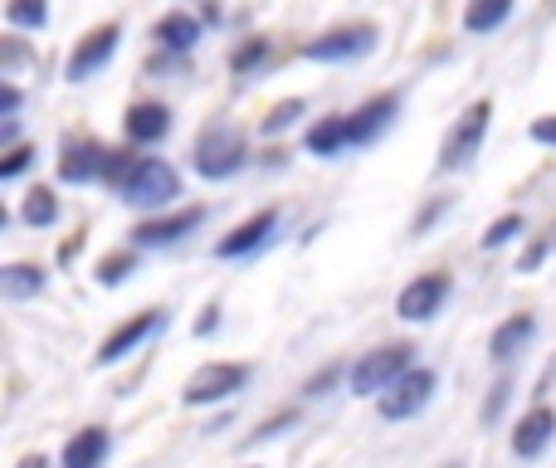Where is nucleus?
Segmentation results:
<instances>
[{
    "instance_id": "31",
    "label": "nucleus",
    "mask_w": 556,
    "mask_h": 468,
    "mask_svg": "<svg viewBox=\"0 0 556 468\" xmlns=\"http://www.w3.org/2000/svg\"><path fill=\"white\" fill-rule=\"evenodd\" d=\"M547 254H552V239H532V249L518 258V274H532V268H538Z\"/></svg>"
},
{
    "instance_id": "23",
    "label": "nucleus",
    "mask_w": 556,
    "mask_h": 468,
    "mask_svg": "<svg viewBox=\"0 0 556 468\" xmlns=\"http://www.w3.org/2000/svg\"><path fill=\"white\" fill-rule=\"evenodd\" d=\"M20 220H25L29 230H49V225L59 220V195L49 191V186H35V191H25V205H20Z\"/></svg>"
},
{
    "instance_id": "37",
    "label": "nucleus",
    "mask_w": 556,
    "mask_h": 468,
    "mask_svg": "<svg viewBox=\"0 0 556 468\" xmlns=\"http://www.w3.org/2000/svg\"><path fill=\"white\" fill-rule=\"evenodd\" d=\"M0 147H5V152L10 147H20V123L15 117H5V127H0Z\"/></svg>"
},
{
    "instance_id": "34",
    "label": "nucleus",
    "mask_w": 556,
    "mask_h": 468,
    "mask_svg": "<svg viewBox=\"0 0 556 468\" xmlns=\"http://www.w3.org/2000/svg\"><path fill=\"white\" fill-rule=\"evenodd\" d=\"M15 113H20V88L5 84L0 88V117H15Z\"/></svg>"
},
{
    "instance_id": "13",
    "label": "nucleus",
    "mask_w": 556,
    "mask_h": 468,
    "mask_svg": "<svg viewBox=\"0 0 556 468\" xmlns=\"http://www.w3.org/2000/svg\"><path fill=\"white\" fill-rule=\"evenodd\" d=\"M395 113H401V98H395V93L366 98L362 107H352V113H346V142H352V147L376 142V137H381L386 127L395 123Z\"/></svg>"
},
{
    "instance_id": "2",
    "label": "nucleus",
    "mask_w": 556,
    "mask_h": 468,
    "mask_svg": "<svg viewBox=\"0 0 556 468\" xmlns=\"http://www.w3.org/2000/svg\"><path fill=\"white\" fill-rule=\"evenodd\" d=\"M176 195H181V176H176V166L162 162V156H142V162L127 172V181L117 186V201L142 211V215L166 211Z\"/></svg>"
},
{
    "instance_id": "30",
    "label": "nucleus",
    "mask_w": 556,
    "mask_h": 468,
    "mask_svg": "<svg viewBox=\"0 0 556 468\" xmlns=\"http://www.w3.org/2000/svg\"><path fill=\"white\" fill-rule=\"evenodd\" d=\"M29 162H35V147H10L5 162H0V181H15V176H25Z\"/></svg>"
},
{
    "instance_id": "12",
    "label": "nucleus",
    "mask_w": 556,
    "mask_h": 468,
    "mask_svg": "<svg viewBox=\"0 0 556 468\" xmlns=\"http://www.w3.org/2000/svg\"><path fill=\"white\" fill-rule=\"evenodd\" d=\"M162 327H166V313H162V307H152V313H137L132 322H123L113 337H108L103 346H98L93 366H117V362H123V356H132L137 346L147 342V337H156V332H162Z\"/></svg>"
},
{
    "instance_id": "7",
    "label": "nucleus",
    "mask_w": 556,
    "mask_h": 468,
    "mask_svg": "<svg viewBox=\"0 0 556 468\" xmlns=\"http://www.w3.org/2000/svg\"><path fill=\"white\" fill-rule=\"evenodd\" d=\"M450 293H454V278L444 274V268L420 274V278H410V283L401 288V298H395V317H401V322H430V317L444 313Z\"/></svg>"
},
{
    "instance_id": "24",
    "label": "nucleus",
    "mask_w": 556,
    "mask_h": 468,
    "mask_svg": "<svg viewBox=\"0 0 556 468\" xmlns=\"http://www.w3.org/2000/svg\"><path fill=\"white\" fill-rule=\"evenodd\" d=\"M269 59H274V45H269V39H264V35H250V39H244V45L230 54V74H235V78H250V74H260Z\"/></svg>"
},
{
    "instance_id": "1",
    "label": "nucleus",
    "mask_w": 556,
    "mask_h": 468,
    "mask_svg": "<svg viewBox=\"0 0 556 468\" xmlns=\"http://www.w3.org/2000/svg\"><path fill=\"white\" fill-rule=\"evenodd\" d=\"M191 166H195L201 181H230V176H240L244 166H250V142H244L240 127L215 123V127H205V132L195 137Z\"/></svg>"
},
{
    "instance_id": "26",
    "label": "nucleus",
    "mask_w": 556,
    "mask_h": 468,
    "mask_svg": "<svg viewBox=\"0 0 556 468\" xmlns=\"http://www.w3.org/2000/svg\"><path fill=\"white\" fill-rule=\"evenodd\" d=\"M307 113V103L303 98H283V103H274L269 113H264V123H260V132L264 137H278V132H288V127L298 123V117Z\"/></svg>"
},
{
    "instance_id": "14",
    "label": "nucleus",
    "mask_w": 556,
    "mask_h": 468,
    "mask_svg": "<svg viewBox=\"0 0 556 468\" xmlns=\"http://www.w3.org/2000/svg\"><path fill=\"white\" fill-rule=\"evenodd\" d=\"M274 235H278V211H260L244 225H235V230L215 244V258H250V254H260Z\"/></svg>"
},
{
    "instance_id": "33",
    "label": "nucleus",
    "mask_w": 556,
    "mask_h": 468,
    "mask_svg": "<svg viewBox=\"0 0 556 468\" xmlns=\"http://www.w3.org/2000/svg\"><path fill=\"white\" fill-rule=\"evenodd\" d=\"M528 132H532V142H542V147H556V113L538 117V123H532Z\"/></svg>"
},
{
    "instance_id": "38",
    "label": "nucleus",
    "mask_w": 556,
    "mask_h": 468,
    "mask_svg": "<svg viewBox=\"0 0 556 468\" xmlns=\"http://www.w3.org/2000/svg\"><path fill=\"white\" fill-rule=\"evenodd\" d=\"M332 376H337V371H323V376H317V381H307V385H303V395H307V401H313V395H327V385H332Z\"/></svg>"
},
{
    "instance_id": "39",
    "label": "nucleus",
    "mask_w": 556,
    "mask_h": 468,
    "mask_svg": "<svg viewBox=\"0 0 556 468\" xmlns=\"http://www.w3.org/2000/svg\"><path fill=\"white\" fill-rule=\"evenodd\" d=\"M20 468H49V459H45V454H29V459L20 464Z\"/></svg>"
},
{
    "instance_id": "29",
    "label": "nucleus",
    "mask_w": 556,
    "mask_h": 468,
    "mask_svg": "<svg viewBox=\"0 0 556 468\" xmlns=\"http://www.w3.org/2000/svg\"><path fill=\"white\" fill-rule=\"evenodd\" d=\"M508 401H513V381H493L489 401H483V425H498L503 410H508Z\"/></svg>"
},
{
    "instance_id": "17",
    "label": "nucleus",
    "mask_w": 556,
    "mask_h": 468,
    "mask_svg": "<svg viewBox=\"0 0 556 468\" xmlns=\"http://www.w3.org/2000/svg\"><path fill=\"white\" fill-rule=\"evenodd\" d=\"M552 434H556V410L552 405H538V410H528L518 420V430H513V454H518V459H538V454H547Z\"/></svg>"
},
{
    "instance_id": "3",
    "label": "nucleus",
    "mask_w": 556,
    "mask_h": 468,
    "mask_svg": "<svg viewBox=\"0 0 556 468\" xmlns=\"http://www.w3.org/2000/svg\"><path fill=\"white\" fill-rule=\"evenodd\" d=\"M415 366V346L410 342H391V346H376V352L356 356L352 366H346V391L362 395V401H376V395L386 391V385L395 381V376H405Z\"/></svg>"
},
{
    "instance_id": "20",
    "label": "nucleus",
    "mask_w": 556,
    "mask_h": 468,
    "mask_svg": "<svg viewBox=\"0 0 556 468\" xmlns=\"http://www.w3.org/2000/svg\"><path fill=\"white\" fill-rule=\"evenodd\" d=\"M49 283V274L39 264H5L0 268V298L5 303H25V298H39Z\"/></svg>"
},
{
    "instance_id": "6",
    "label": "nucleus",
    "mask_w": 556,
    "mask_h": 468,
    "mask_svg": "<svg viewBox=\"0 0 556 468\" xmlns=\"http://www.w3.org/2000/svg\"><path fill=\"white\" fill-rule=\"evenodd\" d=\"M250 366L244 362H205L195 366V376L186 381L181 401L186 405H220V401H235V395L250 385Z\"/></svg>"
},
{
    "instance_id": "11",
    "label": "nucleus",
    "mask_w": 556,
    "mask_h": 468,
    "mask_svg": "<svg viewBox=\"0 0 556 468\" xmlns=\"http://www.w3.org/2000/svg\"><path fill=\"white\" fill-rule=\"evenodd\" d=\"M117 39H123V25H98V29H88V35L74 45L68 64H64V78H68V84H84V78H93L98 68H103L108 59L117 54Z\"/></svg>"
},
{
    "instance_id": "35",
    "label": "nucleus",
    "mask_w": 556,
    "mask_h": 468,
    "mask_svg": "<svg viewBox=\"0 0 556 468\" xmlns=\"http://www.w3.org/2000/svg\"><path fill=\"white\" fill-rule=\"evenodd\" d=\"M215 327H220V303H211V307H205V317H201V322H195V337H211Z\"/></svg>"
},
{
    "instance_id": "36",
    "label": "nucleus",
    "mask_w": 556,
    "mask_h": 468,
    "mask_svg": "<svg viewBox=\"0 0 556 468\" xmlns=\"http://www.w3.org/2000/svg\"><path fill=\"white\" fill-rule=\"evenodd\" d=\"M444 211H450V201H434L430 211H420V220H415V235H425V225H434V220H440Z\"/></svg>"
},
{
    "instance_id": "10",
    "label": "nucleus",
    "mask_w": 556,
    "mask_h": 468,
    "mask_svg": "<svg viewBox=\"0 0 556 468\" xmlns=\"http://www.w3.org/2000/svg\"><path fill=\"white\" fill-rule=\"evenodd\" d=\"M108 147L103 142H93V137H68L64 142V152H59V181L64 186H93V181H103L108 176Z\"/></svg>"
},
{
    "instance_id": "5",
    "label": "nucleus",
    "mask_w": 556,
    "mask_h": 468,
    "mask_svg": "<svg viewBox=\"0 0 556 468\" xmlns=\"http://www.w3.org/2000/svg\"><path fill=\"white\" fill-rule=\"evenodd\" d=\"M489 117H493L489 98H479V103L464 107V117L450 127V137H444V147H440V172H464V166L479 156L483 137H489Z\"/></svg>"
},
{
    "instance_id": "25",
    "label": "nucleus",
    "mask_w": 556,
    "mask_h": 468,
    "mask_svg": "<svg viewBox=\"0 0 556 468\" xmlns=\"http://www.w3.org/2000/svg\"><path fill=\"white\" fill-rule=\"evenodd\" d=\"M132 268H137V244L123 249V254H103V258H98V283L117 288V283H127V278H132Z\"/></svg>"
},
{
    "instance_id": "32",
    "label": "nucleus",
    "mask_w": 556,
    "mask_h": 468,
    "mask_svg": "<svg viewBox=\"0 0 556 468\" xmlns=\"http://www.w3.org/2000/svg\"><path fill=\"white\" fill-rule=\"evenodd\" d=\"M288 425H298V410H283V415H274V420H264V430L254 434V444H264V440H274V434H283Z\"/></svg>"
},
{
    "instance_id": "27",
    "label": "nucleus",
    "mask_w": 556,
    "mask_h": 468,
    "mask_svg": "<svg viewBox=\"0 0 556 468\" xmlns=\"http://www.w3.org/2000/svg\"><path fill=\"white\" fill-rule=\"evenodd\" d=\"M5 20L15 29H45L49 25V5H45V0H10Z\"/></svg>"
},
{
    "instance_id": "21",
    "label": "nucleus",
    "mask_w": 556,
    "mask_h": 468,
    "mask_svg": "<svg viewBox=\"0 0 556 468\" xmlns=\"http://www.w3.org/2000/svg\"><path fill=\"white\" fill-rule=\"evenodd\" d=\"M303 147L313 156H337V152H346V113H332V117H323V123H313L307 127V137H303Z\"/></svg>"
},
{
    "instance_id": "19",
    "label": "nucleus",
    "mask_w": 556,
    "mask_h": 468,
    "mask_svg": "<svg viewBox=\"0 0 556 468\" xmlns=\"http://www.w3.org/2000/svg\"><path fill=\"white\" fill-rule=\"evenodd\" d=\"M152 39L166 54H186V49H195V39H201V20L186 15V10H172V15H162L152 25Z\"/></svg>"
},
{
    "instance_id": "4",
    "label": "nucleus",
    "mask_w": 556,
    "mask_h": 468,
    "mask_svg": "<svg viewBox=\"0 0 556 468\" xmlns=\"http://www.w3.org/2000/svg\"><path fill=\"white\" fill-rule=\"evenodd\" d=\"M434 391H440V376L430 371V366H410L405 376H395L391 385H386L381 395H376V415L381 420H410V415H420L425 405L434 401Z\"/></svg>"
},
{
    "instance_id": "9",
    "label": "nucleus",
    "mask_w": 556,
    "mask_h": 468,
    "mask_svg": "<svg viewBox=\"0 0 556 468\" xmlns=\"http://www.w3.org/2000/svg\"><path fill=\"white\" fill-rule=\"evenodd\" d=\"M376 49V25H342V29H327V35L307 39L303 45V59H313V64H352V59L371 54Z\"/></svg>"
},
{
    "instance_id": "8",
    "label": "nucleus",
    "mask_w": 556,
    "mask_h": 468,
    "mask_svg": "<svg viewBox=\"0 0 556 468\" xmlns=\"http://www.w3.org/2000/svg\"><path fill=\"white\" fill-rule=\"evenodd\" d=\"M205 225V205H181V211H156L132 230L137 249H176Z\"/></svg>"
},
{
    "instance_id": "15",
    "label": "nucleus",
    "mask_w": 556,
    "mask_h": 468,
    "mask_svg": "<svg viewBox=\"0 0 556 468\" xmlns=\"http://www.w3.org/2000/svg\"><path fill=\"white\" fill-rule=\"evenodd\" d=\"M123 132L132 147H156L172 137V107L166 103H132L123 117Z\"/></svg>"
},
{
    "instance_id": "16",
    "label": "nucleus",
    "mask_w": 556,
    "mask_h": 468,
    "mask_svg": "<svg viewBox=\"0 0 556 468\" xmlns=\"http://www.w3.org/2000/svg\"><path fill=\"white\" fill-rule=\"evenodd\" d=\"M532 337H538V317H532V313L503 317V322L493 327V337H489V362L503 366V362H513V356H522Z\"/></svg>"
},
{
    "instance_id": "22",
    "label": "nucleus",
    "mask_w": 556,
    "mask_h": 468,
    "mask_svg": "<svg viewBox=\"0 0 556 468\" xmlns=\"http://www.w3.org/2000/svg\"><path fill=\"white\" fill-rule=\"evenodd\" d=\"M508 15H513V0H469V10H464V29H469V35H493Z\"/></svg>"
},
{
    "instance_id": "18",
    "label": "nucleus",
    "mask_w": 556,
    "mask_h": 468,
    "mask_svg": "<svg viewBox=\"0 0 556 468\" xmlns=\"http://www.w3.org/2000/svg\"><path fill=\"white\" fill-rule=\"evenodd\" d=\"M108 450H113L108 430H103V425H88V430H78L74 440L64 444V468H103Z\"/></svg>"
},
{
    "instance_id": "28",
    "label": "nucleus",
    "mask_w": 556,
    "mask_h": 468,
    "mask_svg": "<svg viewBox=\"0 0 556 468\" xmlns=\"http://www.w3.org/2000/svg\"><path fill=\"white\" fill-rule=\"evenodd\" d=\"M522 230H528V220H522L518 211H513V215H498V220H493L489 230H483V239H479V244H483V249H489V254H493V249L513 244V239H518Z\"/></svg>"
}]
</instances>
